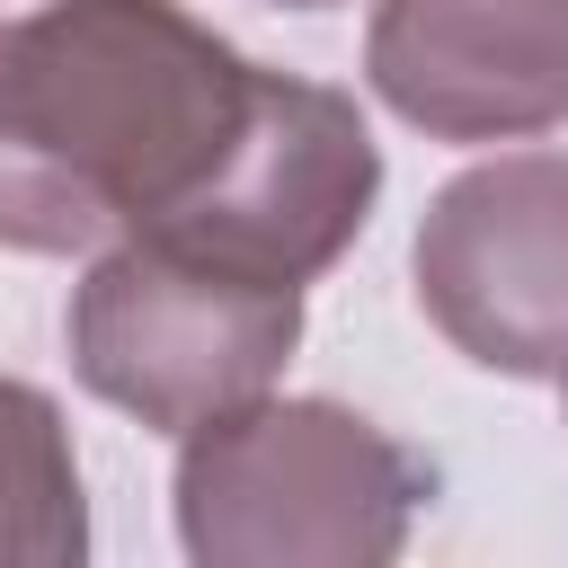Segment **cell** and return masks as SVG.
Segmentation results:
<instances>
[{"mask_svg":"<svg viewBox=\"0 0 568 568\" xmlns=\"http://www.w3.org/2000/svg\"><path fill=\"white\" fill-rule=\"evenodd\" d=\"M382 195L346 89L248 62L178 0H44L0 27V248L178 240L248 275H328Z\"/></svg>","mask_w":568,"mask_h":568,"instance_id":"cell-1","label":"cell"},{"mask_svg":"<svg viewBox=\"0 0 568 568\" xmlns=\"http://www.w3.org/2000/svg\"><path fill=\"white\" fill-rule=\"evenodd\" d=\"M435 470L346 399H248L178 435V541L204 568H382Z\"/></svg>","mask_w":568,"mask_h":568,"instance_id":"cell-2","label":"cell"},{"mask_svg":"<svg viewBox=\"0 0 568 568\" xmlns=\"http://www.w3.org/2000/svg\"><path fill=\"white\" fill-rule=\"evenodd\" d=\"M71 373L89 399L151 435H195L275 390L302 346V284L222 266L178 240H106L62 311Z\"/></svg>","mask_w":568,"mask_h":568,"instance_id":"cell-3","label":"cell"},{"mask_svg":"<svg viewBox=\"0 0 568 568\" xmlns=\"http://www.w3.org/2000/svg\"><path fill=\"white\" fill-rule=\"evenodd\" d=\"M426 320L506 382L568 373V151H506L435 186L417 222Z\"/></svg>","mask_w":568,"mask_h":568,"instance_id":"cell-4","label":"cell"},{"mask_svg":"<svg viewBox=\"0 0 568 568\" xmlns=\"http://www.w3.org/2000/svg\"><path fill=\"white\" fill-rule=\"evenodd\" d=\"M373 98L435 142H524L568 124V0H382Z\"/></svg>","mask_w":568,"mask_h":568,"instance_id":"cell-5","label":"cell"},{"mask_svg":"<svg viewBox=\"0 0 568 568\" xmlns=\"http://www.w3.org/2000/svg\"><path fill=\"white\" fill-rule=\"evenodd\" d=\"M89 559V488L71 462V426L53 390L0 373V568H80Z\"/></svg>","mask_w":568,"mask_h":568,"instance_id":"cell-6","label":"cell"},{"mask_svg":"<svg viewBox=\"0 0 568 568\" xmlns=\"http://www.w3.org/2000/svg\"><path fill=\"white\" fill-rule=\"evenodd\" d=\"M275 9H337V0H275Z\"/></svg>","mask_w":568,"mask_h":568,"instance_id":"cell-7","label":"cell"},{"mask_svg":"<svg viewBox=\"0 0 568 568\" xmlns=\"http://www.w3.org/2000/svg\"><path fill=\"white\" fill-rule=\"evenodd\" d=\"M559 399H568V373H559Z\"/></svg>","mask_w":568,"mask_h":568,"instance_id":"cell-8","label":"cell"}]
</instances>
